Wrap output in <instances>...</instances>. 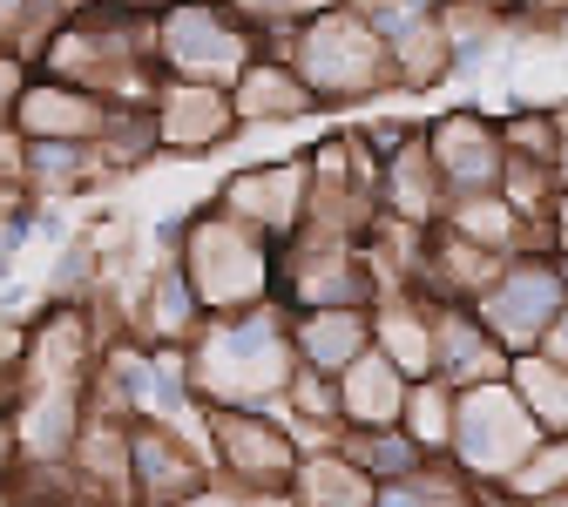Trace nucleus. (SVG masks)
Instances as JSON below:
<instances>
[{
    "label": "nucleus",
    "instance_id": "1",
    "mask_svg": "<svg viewBox=\"0 0 568 507\" xmlns=\"http://www.w3.org/2000/svg\"><path fill=\"white\" fill-rule=\"evenodd\" d=\"M535 433H541V419L508 386H480V393H467L454 406V454L474 474H515V467H528Z\"/></svg>",
    "mask_w": 568,
    "mask_h": 507
},
{
    "label": "nucleus",
    "instance_id": "2",
    "mask_svg": "<svg viewBox=\"0 0 568 507\" xmlns=\"http://www.w3.org/2000/svg\"><path fill=\"white\" fill-rule=\"evenodd\" d=\"M298 345H305L312 366H352L366 352V332H359V318H318V325H305Z\"/></svg>",
    "mask_w": 568,
    "mask_h": 507
},
{
    "label": "nucleus",
    "instance_id": "3",
    "mask_svg": "<svg viewBox=\"0 0 568 507\" xmlns=\"http://www.w3.org/2000/svg\"><path fill=\"white\" fill-rule=\"evenodd\" d=\"M555 231H561V244H568V203H561V210H555Z\"/></svg>",
    "mask_w": 568,
    "mask_h": 507
}]
</instances>
